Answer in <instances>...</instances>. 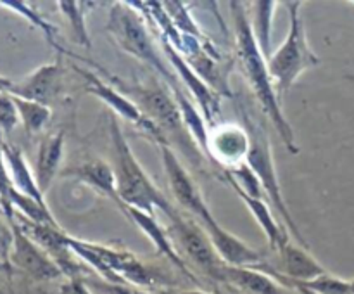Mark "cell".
Listing matches in <instances>:
<instances>
[{"label":"cell","mask_w":354,"mask_h":294,"mask_svg":"<svg viewBox=\"0 0 354 294\" xmlns=\"http://www.w3.org/2000/svg\"><path fill=\"white\" fill-rule=\"evenodd\" d=\"M230 9L235 30V47H237L235 50H237V59L242 73H244L252 93L256 95V100L261 104L263 113L272 121L287 151L290 154H299L296 134H294L289 120L283 114L282 104L277 97L275 85H273V80L268 71V59L256 42L251 19L248 17V10L242 2H230Z\"/></svg>","instance_id":"obj_1"},{"label":"cell","mask_w":354,"mask_h":294,"mask_svg":"<svg viewBox=\"0 0 354 294\" xmlns=\"http://www.w3.org/2000/svg\"><path fill=\"white\" fill-rule=\"evenodd\" d=\"M106 75L109 76V82L116 89H120L124 95L130 97L140 107L142 113L161 130L168 145H178L180 152L196 168H199L206 161V156L203 154L197 142L190 135L185 121H183L182 111H180L176 99L173 97L171 90H166L165 86L158 85V83H147V85L124 83L118 80L116 76L109 75V73H106Z\"/></svg>","instance_id":"obj_2"},{"label":"cell","mask_w":354,"mask_h":294,"mask_svg":"<svg viewBox=\"0 0 354 294\" xmlns=\"http://www.w3.org/2000/svg\"><path fill=\"white\" fill-rule=\"evenodd\" d=\"M68 244L80 261L90 266L100 279L107 282L130 286L142 291H156L171 286V280L161 268L149 265L133 252L95 244V242L80 241L71 235L68 239Z\"/></svg>","instance_id":"obj_3"},{"label":"cell","mask_w":354,"mask_h":294,"mask_svg":"<svg viewBox=\"0 0 354 294\" xmlns=\"http://www.w3.org/2000/svg\"><path fill=\"white\" fill-rule=\"evenodd\" d=\"M109 137L111 144H113V163L111 165H113L114 175H116L121 210L123 206H131L151 214L159 210L168 217V220L178 217V208L169 203L168 197L158 189V185L152 182L151 176L145 173L138 159L135 158L127 137L121 131L120 121L116 116L109 120Z\"/></svg>","instance_id":"obj_4"},{"label":"cell","mask_w":354,"mask_h":294,"mask_svg":"<svg viewBox=\"0 0 354 294\" xmlns=\"http://www.w3.org/2000/svg\"><path fill=\"white\" fill-rule=\"evenodd\" d=\"M106 30L127 54L133 55L140 62L151 66L159 76H162L169 90L182 89L183 85L180 83L178 75L173 71V68L166 64L162 55L159 54L158 47L152 42L144 14L135 9L131 2L113 3Z\"/></svg>","instance_id":"obj_5"},{"label":"cell","mask_w":354,"mask_h":294,"mask_svg":"<svg viewBox=\"0 0 354 294\" xmlns=\"http://www.w3.org/2000/svg\"><path fill=\"white\" fill-rule=\"evenodd\" d=\"M303 2H289V31L286 40L279 48L268 55V71L275 85L277 97L283 104L287 92L301 78L304 71L320 64L318 55L311 50L304 30V21L301 17Z\"/></svg>","instance_id":"obj_6"},{"label":"cell","mask_w":354,"mask_h":294,"mask_svg":"<svg viewBox=\"0 0 354 294\" xmlns=\"http://www.w3.org/2000/svg\"><path fill=\"white\" fill-rule=\"evenodd\" d=\"M245 121V130H248L249 138H251V147H249L248 161L245 165L254 172V175L258 176V180L261 182L263 189H265L266 197L270 201V206L275 210V213L282 218L286 228H289L290 234L296 237L297 244L304 246V248L310 249L308 242L304 241L303 234L297 228L296 221H294L292 214H290L289 208H287L286 199H283L282 187H280L279 176H277L275 169V161H273V152H272V144H270V138L266 135L265 128L258 123V121L252 120L248 113H242Z\"/></svg>","instance_id":"obj_7"},{"label":"cell","mask_w":354,"mask_h":294,"mask_svg":"<svg viewBox=\"0 0 354 294\" xmlns=\"http://www.w3.org/2000/svg\"><path fill=\"white\" fill-rule=\"evenodd\" d=\"M168 232L173 244L176 246L187 265L192 263L207 277L221 282V275H223L227 265L221 261L213 242L207 237L206 230L201 227V223H197L194 218L180 213L178 217L169 220Z\"/></svg>","instance_id":"obj_8"},{"label":"cell","mask_w":354,"mask_h":294,"mask_svg":"<svg viewBox=\"0 0 354 294\" xmlns=\"http://www.w3.org/2000/svg\"><path fill=\"white\" fill-rule=\"evenodd\" d=\"M76 73L83 78L85 82V92L92 93L97 99L102 100L109 109L114 111V114L123 120H127L128 123L133 125L135 128H138L144 137H147L149 140L156 142L158 145L168 144L166 138L162 137L161 130L142 113L140 107L133 102L128 95H124L120 89L113 85V83H107L106 80L100 78L99 75H95L93 71H88V69H82L76 66Z\"/></svg>","instance_id":"obj_9"},{"label":"cell","mask_w":354,"mask_h":294,"mask_svg":"<svg viewBox=\"0 0 354 294\" xmlns=\"http://www.w3.org/2000/svg\"><path fill=\"white\" fill-rule=\"evenodd\" d=\"M159 149H161L162 168H165L169 190H171L178 206L183 208L189 214H192L197 223H206L211 218H214L211 210L207 208L206 201H204L203 192L199 190L197 183L194 182L192 176L189 175V172L183 168L182 161L176 158V152L173 151L171 145H159Z\"/></svg>","instance_id":"obj_10"},{"label":"cell","mask_w":354,"mask_h":294,"mask_svg":"<svg viewBox=\"0 0 354 294\" xmlns=\"http://www.w3.org/2000/svg\"><path fill=\"white\" fill-rule=\"evenodd\" d=\"M251 138L248 130L241 125L216 123L207 134V154L211 163L225 166V169L235 168L248 161Z\"/></svg>","instance_id":"obj_11"},{"label":"cell","mask_w":354,"mask_h":294,"mask_svg":"<svg viewBox=\"0 0 354 294\" xmlns=\"http://www.w3.org/2000/svg\"><path fill=\"white\" fill-rule=\"evenodd\" d=\"M9 265H14L31 279L40 282H50L66 275L55 259L17 227H14V244Z\"/></svg>","instance_id":"obj_12"},{"label":"cell","mask_w":354,"mask_h":294,"mask_svg":"<svg viewBox=\"0 0 354 294\" xmlns=\"http://www.w3.org/2000/svg\"><path fill=\"white\" fill-rule=\"evenodd\" d=\"M64 90V68L61 61L44 64L19 82H12L9 93L19 99L33 100L48 106Z\"/></svg>","instance_id":"obj_13"},{"label":"cell","mask_w":354,"mask_h":294,"mask_svg":"<svg viewBox=\"0 0 354 294\" xmlns=\"http://www.w3.org/2000/svg\"><path fill=\"white\" fill-rule=\"evenodd\" d=\"M201 227L206 230L207 237L213 242L218 256L227 266H235V268H258L265 263L263 252L249 246L237 235L228 232L227 228L221 227L216 218H211L206 223H201Z\"/></svg>","instance_id":"obj_14"},{"label":"cell","mask_w":354,"mask_h":294,"mask_svg":"<svg viewBox=\"0 0 354 294\" xmlns=\"http://www.w3.org/2000/svg\"><path fill=\"white\" fill-rule=\"evenodd\" d=\"M161 45L166 57H168L169 64H171L173 71L178 75L180 83H182L187 90H190L196 104H199L204 120H206L211 127L216 125V116L218 113H220V95H218L216 92H213V90L209 89V85L199 78V75L190 68L189 62H187L185 59L168 44V42L161 38Z\"/></svg>","instance_id":"obj_15"},{"label":"cell","mask_w":354,"mask_h":294,"mask_svg":"<svg viewBox=\"0 0 354 294\" xmlns=\"http://www.w3.org/2000/svg\"><path fill=\"white\" fill-rule=\"evenodd\" d=\"M275 270L292 284H306L328 273L310 249L297 242H287L275 251Z\"/></svg>","instance_id":"obj_16"},{"label":"cell","mask_w":354,"mask_h":294,"mask_svg":"<svg viewBox=\"0 0 354 294\" xmlns=\"http://www.w3.org/2000/svg\"><path fill=\"white\" fill-rule=\"evenodd\" d=\"M121 211H123V213L127 214V217L130 218L138 228H140L142 234H144L152 244H154L158 255L165 256L166 259H169V261L180 270V273L189 277L190 280H196V275L192 273V270L189 268V265H187L185 259L182 258V255L178 252L176 246L173 244L168 228L162 227V225L156 220L154 214L145 213V211L137 210V208H131V206H123V210Z\"/></svg>","instance_id":"obj_17"},{"label":"cell","mask_w":354,"mask_h":294,"mask_svg":"<svg viewBox=\"0 0 354 294\" xmlns=\"http://www.w3.org/2000/svg\"><path fill=\"white\" fill-rule=\"evenodd\" d=\"M61 176H71V178L85 183L90 189L102 194L107 199L113 201L114 204H118L121 210V199L118 196L116 175H114V169L111 163L104 161L100 158L86 159V161L68 166L66 169H62Z\"/></svg>","instance_id":"obj_18"},{"label":"cell","mask_w":354,"mask_h":294,"mask_svg":"<svg viewBox=\"0 0 354 294\" xmlns=\"http://www.w3.org/2000/svg\"><path fill=\"white\" fill-rule=\"evenodd\" d=\"M221 282L232 284L237 289L244 291L245 294H292L289 287L283 286L282 280L259 268L225 266Z\"/></svg>","instance_id":"obj_19"},{"label":"cell","mask_w":354,"mask_h":294,"mask_svg":"<svg viewBox=\"0 0 354 294\" xmlns=\"http://www.w3.org/2000/svg\"><path fill=\"white\" fill-rule=\"evenodd\" d=\"M64 144L66 137L62 130L52 131L41 138L37 154V165H35V178L44 194L50 189L52 182L57 176L62 156H64Z\"/></svg>","instance_id":"obj_20"},{"label":"cell","mask_w":354,"mask_h":294,"mask_svg":"<svg viewBox=\"0 0 354 294\" xmlns=\"http://www.w3.org/2000/svg\"><path fill=\"white\" fill-rule=\"evenodd\" d=\"M239 197L244 201V204L248 206V210L251 211V214L254 217L256 223L261 227V230L265 232L266 239H268V244L272 248V251H279L283 244L290 241L289 232L286 230V225L280 223L279 220L273 214L272 206L268 204V201L263 199H254V197L245 196L244 192H237Z\"/></svg>","instance_id":"obj_21"},{"label":"cell","mask_w":354,"mask_h":294,"mask_svg":"<svg viewBox=\"0 0 354 294\" xmlns=\"http://www.w3.org/2000/svg\"><path fill=\"white\" fill-rule=\"evenodd\" d=\"M0 144H2L3 158H6L7 166H9V176L14 189H16L17 192L35 199L37 203L45 204L44 192H41L40 187H38L37 178H35V175L31 173V169L28 168L23 152H21L19 149L12 147L10 144H3V142H0Z\"/></svg>","instance_id":"obj_22"},{"label":"cell","mask_w":354,"mask_h":294,"mask_svg":"<svg viewBox=\"0 0 354 294\" xmlns=\"http://www.w3.org/2000/svg\"><path fill=\"white\" fill-rule=\"evenodd\" d=\"M61 12L64 14L66 19L69 21V26H71L73 35H75L76 44L82 45V47L90 48L92 47V42H90L88 30H86V14L90 10L95 9L97 6H100L99 2H76V0H62L57 3Z\"/></svg>","instance_id":"obj_23"},{"label":"cell","mask_w":354,"mask_h":294,"mask_svg":"<svg viewBox=\"0 0 354 294\" xmlns=\"http://www.w3.org/2000/svg\"><path fill=\"white\" fill-rule=\"evenodd\" d=\"M12 99L17 107L19 121L23 123L24 130H26L30 135L44 131V128L47 127L52 116L50 106H45V104H40V102H33V100L19 99V97H14V95Z\"/></svg>","instance_id":"obj_24"},{"label":"cell","mask_w":354,"mask_h":294,"mask_svg":"<svg viewBox=\"0 0 354 294\" xmlns=\"http://www.w3.org/2000/svg\"><path fill=\"white\" fill-rule=\"evenodd\" d=\"M254 6V14H252L251 26L252 33H254L256 42L261 47L263 54H270V31H272V21L273 14H275L279 2H266V0H259V2L252 3Z\"/></svg>","instance_id":"obj_25"},{"label":"cell","mask_w":354,"mask_h":294,"mask_svg":"<svg viewBox=\"0 0 354 294\" xmlns=\"http://www.w3.org/2000/svg\"><path fill=\"white\" fill-rule=\"evenodd\" d=\"M301 291L306 294H349L351 287H349V280L341 279L332 273H325V275L318 277V279L311 280L306 284H297Z\"/></svg>","instance_id":"obj_26"},{"label":"cell","mask_w":354,"mask_h":294,"mask_svg":"<svg viewBox=\"0 0 354 294\" xmlns=\"http://www.w3.org/2000/svg\"><path fill=\"white\" fill-rule=\"evenodd\" d=\"M0 6H6L7 9L14 10V12L21 14L23 17H26L28 21H30L33 26L40 28L41 31L45 33V37H47V40L50 42L54 47H59L57 45V38H55V35H57V31H55V28L52 26L48 21H45L44 17L40 16V14L37 12V10L33 9V7H30L28 3L24 2H17V0H6V2H0Z\"/></svg>","instance_id":"obj_27"},{"label":"cell","mask_w":354,"mask_h":294,"mask_svg":"<svg viewBox=\"0 0 354 294\" xmlns=\"http://www.w3.org/2000/svg\"><path fill=\"white\" fill-rule=\"evenodd\" d=\"M19 123V114L9 92H0V131L10 134Z\"/></svg>","instance_id":"obj_28"},{"label":"cell","mask_w":354,"mask_h":294,"mask_svg":"<svg viewBox=\"0 0 354 294\" xmlns=\"http://www.w3.org/2000/svg\"><path fill=\"white\" fill-rule=\"evenodd\" d=\"M90 294H147V291L135 289L130 286H121V284H111L107 280H93V279H82Z\"/></svg>","instance_id":"obj_29"},{"label":"cell","mask_w":354,"mask_h":294,"mask_svg":"<svg viewBox=\"0 0 354 294\" xmlns=\"http://www.w3.org/2000/svg\"><path fill=\"white\" fill-rule=\"evenodd\" d=\"M6 158H3V151H2V144H0V201H2V206L3 211L7 213V218H12L14 211L10 210L9 206V196L10 192L14 190L12 182H10V176H9V169L6 168Z\"/></svg>","instance_id":"obj_30"},{"label":"cell","mask_w":354,"mask_h":294,"mask_svg":"<svg viewBox=\"0 0 354 294\" xmlns=\"http://www.w3.org/2000/svg\"><path fill=\"white\" fill-rule=\"evenodd\" d=\"M12 244H14V227L10 228L9 225L6 223V220L0 218V261L6 263L7 266H10L9 258H10V251H12Z\"/></svg>","instance_id":"obj_31"},{"label":"cell","mask_w":354,"mask_h":294,"mask_svg":"<svg viewBox=\"0 0 354 294\" xmlns=\"http://www.w3.org/2000/svg\"><path fill=\"white\" fill-rule=\"evenodd\" d=\"M10 85H12V80H7L3 76H0V92H9Z\"/></svg>","instance_id":"obj_32"},{"label":"cell","mask_w":354,"mask_h":294,"mask_svg":"<svg viewBox=\"0 0 354 294\" xmlns=\"http://www.w3.org/2000/svg\"><path fill=\"white\" fill-rule=\"evenodd\" d=\"M178 294H211V293H206V291H183V293H178Z\"/></svg>","instance_id":"obj_33"},{"label":"cell","mask_w":354,"mask_h":294,"mask_svg":"<svg viewBox=\"0 0 354 294\" xmlns=\"http://www.w3.org/2000/svg\"><path fill=\"white\" fill-rule=\"evenodd\" d=\"M6 268H9V266H7L3 261H0V272H2V270H6Z\"/></svg>","instance_id":"obj_34"},{"label":"cell","mask_w":354,"mask_h":294,"mask_svg":"<svg viewBox=\"0 0 354 294\" xmlns=\"http://www.w3.org/2000/svg\"><path fill=\"white\" fill-rule=\"evenodd\" d=\"M349 287H351V293L354 294V279L349 280Z\"/></svg>","instance_id":"obj_35"},{"label":"cell","mask_w":354,"mask_h":294,"mask_svg":"<svg viewBox=\"0 0 354 294\" xmlns=\"http://www.w3.org/2000/svg\"><path fill=\"white\" fill-rule=\"evenodd\" d=\"M0 294H2V279H0Z\"/></svg>","instance_id":"obj_36"},{"label":"cell","mask_w":354,"mask_h":294,"mask_svg":"<svg viewBox=\"0 0 354 294\" xmlns=\"http://www.w3.org/2000/svg\"><path fill=\"white\" fill-rule=\"evenodd\" d=\"M349 294H353V293H349Z\"/></svg>","instance_id":"obj_37"}]
</instances>
